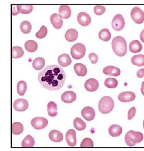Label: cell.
<instances>
[{
    "label": "cell",
    "mask_w": 144,
    "mask_h": 151,
    "mask_svg": "<svg viewBox=\"0 0 144 151\" xmlns=\"http://www.w3.org/2000/svg\"><path fill=\"white\" fill-rule=\"evenodd\" d=\"M66 79L64 70L56 65L47 67L38 75V80L40 85L50 91L59 90L62 88Z\"/></svg>",
    "instance_id": "cell-1"
},
{
    "label": "cell",
    "mask_w": 144,
    "mask_h": 151,
    "mask_svg": "<svg viewBox=\"0 0 144 151\" xmlns=\"http://www.w3.org/2000/svg\"><path fill=\"white\" fill-rule=\"evenodd\" d=\"M111 45L114 52L118 56H124L127 52L126 41L122 36H118L114 38Z\"/></svg>",
    "instance_id": "cell-2"
},
{
    "label": "cell",
    "mask_w": 144,
    "mask_h": 151,
    "mask_svg": "<svg viewBox=\"0 0 144 151\" xmlns=\"http://www.w3.org/2000/svg\"><path fill=\"white\" fill-rule=\"evenodd\" d=\"M114 103L112 98L109 96H104L99 102V111L103 114H108L113 109Z\"/></svg>",
    "instance_id": "cell-3"
},
{
    "label": "cell",
    "mask_w": 144,
    "mask_h": 151,
    "mask_svg": "<svg viewBox=\"0 0 144 151\" xmlns=\"http://www.w3.org/2000/svg\"><path fill=\"white\" fill-rule=\"evenodd\" d=\"M143 139V135L142 133L131 130L126 133L125 140L127 145L133 147L137 143L142 142Z\"/></svg>",
    "instance_id": "cell-4"
},
{
    "label": "cell",
    "mask_w": 144,
    "mask_h": 151,
    "mask_svg": "<svg viewBox=\"0 0 144 151\" xmlns=\"http://www.w3.org/2000/svg\"><path fill=\"white\" fill-rule=\"evenodd\" d=\"M86 49L84 44L77 43L71 49L70 52L73 58L76 60L81 59L85 56Z\"/></svg>",
    "instance_id": "cell-5"
},
{
    "label": "cell",
    "mask_w": 144,
    "mask_h": 151,
    "mask_svg": "<svg viewBox=\"0 0 144 151\" xmlns=\"http://www.w3.org/2000/svg\"><path fill=\"white\" fill-rule=\"evenodd\" d=\"M131 17L137 24H141L144 21V12L138 7H135L131 12Z\"/></svg>",
    "instance_id": "cell-6"
},
{
    "label": "cell",
    "mask_w": 144,
    "mask_h": 151,
    "mask_svg": "<svg viewBox=\"0 0 144 151\" xmlns=\"http://www.w3.org/2000/svg\"><path fill=\"white\" fill-rule=\"evenodd\" d=\"M112 27L115 31H120L124 28L125 21L124 17L120 14H117L115 16L112 22Z\"/></svg>",
    "instance_id": "cell-7"
},
{
    "label": "cell",
    "mask_w": 144,
    "mask_h": 151,
    "mask_svg": "<svg viewBox=\"0 0 144 151\" xmlns=\"http://www.w3.org/2000/svg\"><path fill=\"white\" fill-rule=\"evenodd\" d=\"M48 124V121L43 117H36L33 118L31 121V125L34 129L40 130L44 129Z\"/></svg>",
    "instance_id": "cell-8"
},
{
    "label": "cell",
    "mask_w": 144,
    "mask_h": 151,
    "mask_svg": "<svg viewBox=\"0 0 144 151\" xmlns=\"http://www.w3.org/2000/svg\"><path fill=\"white\" fill-rule=\"evenodd\" d=\"M29 107V103L25 99H19L16 100L13 104V107L16 111L19 112L25 111Z\"/></svg>",
    "instance_id": "cell-9"
},
{
    "label": "cell",
    "mask_w": 144,
    "mask_h": 151,
    "mask_svg": "<svg viewBox=\"0 0 144 151\" xmlns=\"http://www.w3.org/2000/svg\"><path fill=\"white\" fill-rule=\"evenodd\" d=\"M81 115L87 121H91L94 119L96 116V112L94 109L89 106L84 107L81 111Z\"/></svg>",
    "instance_id": "cell-10"
},
{
    "label": "cell",
    "mask_w": 144,
    "mask_h": 151,
    "mask_svg": "<svg viewBox=\"0 0 144 151\" xmlns=\"http://www.w3.org/2000/svg\"><path fill=\"white\" fill-rule=\"evenodd\" d=\"M77 21L81 26L86 27L91 22V18L88 14L84 12L78 13L77 17Z\"/></svg>",
    "instance_id": "cell-11"
},
{
    "label": "cell",
    "mask_w": 144,
    "mask_h": 151,
    "mask_svg": "<svg viewBox=\"0 0 144 151\" xmlns=\"http://www.w3.org/2000/svg\"><path fill=\"white\" fill-rule=\"evenodd\" d=\"M135 93L129 91L122 92L118 96L119 100L123 103L130 102L135 100Z\"/></svg>",
    "instance_id": "cell-12"
},
{
    "label": "cell",
    "mask_w": 144,
    "mask_h": 151,
    "mask_svg": "<svg viewBox=\"0 0 144 151\" xmlns=\"http://www.w3.org/2000/svg\"><path fill=\"white\" fill-rule=\"evenodd\" d=\"M76 132L73 129H70L66 132V141L70 147H74L77 144Z\"/></svg>",
    "instance_id": "cell-13"
},
{
    "label": "cell",
    "mask_w": 144,
    "mask_h": 151,
    "mask_svg": "<svg viewBox=\"0 0 144 151\" xmlns=\"http://www.w3.org/2000/svg\"><path fill=\"white\" fill-rule=\"evenodd\" d=\"M99 87V82L96 79L91 78L85 81V88L88 92H95L98 89Z\"/></svg>",
    "instance_id": "cell-14"
},
{
    "label": "cell",
    "mask_w": 144,
    "mask_h": 151,
    "mask_svg": "<svg viewBox=\"0 0 144 151\" xmlns=\"http://www.w3.org/2000/svg\"><path fill=\"white\" fill-rule=\"evenodd\" d=\"M76 99V94L72 91H66L62 93L61 96L62 100L66 103H73Z\"/></svg>",
    "instance_id": "cell-15"
},
{
    "label": "cell",
    "mask_w": 144,
    "mask_h": 151,
    "mask_svg": "<svg viewBox=\"0 0 144 151\" xmlns=\"http://www.w3.org/2000/svg\"><path fill=\"white\" fill-rule=\"evenodd\" d=\"M50 20L53 27L57 29L61 28L63 24V20L59 14L54 13L50 17Z\"/></svg>",
    "instance_id": "cell-16"
},
{
    "label": "cell",
    "mask_w": 144,
    "mask_h": 151,
    "mask_svg": "<svg viewBox=\"0 0 144 151\" xmlns=\"http://www.w3.org/2000/svg\"><path fill=\"white\" fill-rule=\"evenodd\" d=\"M103 73L106 75L117 77L120 75L121 71L119 68L112 66L106 67L103 69Z\"/></svg>",
    "instance_id": "cell-17"
},
{
    "label": "cell",
    "mask_w": 144,
    "mask_h": 151,
    "mask_svg": "<svg viewBox=\"0 0 144 151\" xmlns=\"http://www.w3.org/2000/svg\"><path fill=\"white\" fill-rule=\"evenodd\" d=\"M58 62L60 65L63 67L69 66L72 63V60L68 54H63L60 55L58 58Z\"/></svg>",
    "instance_id": "cell-18"
},
{
    "label": "cell",
    "mask_w": 144,
    "mask_h": 151,
    "mask_svg": "<svg viewBox=\"0 0 144 151\" xmlns=\"http://www.w3.org/2000/svg\"><path fill=\"white\" fill-rule=\"evenodd\" d=\"M123 129L121 126L117 124H113L108 129L109 133L110 135L113 137H119L121 134Z\"/></svg>",
    "instance_id": "cell-19"
},
{
    "label": "cell",
    "mask_w": 144,
    "mask_h": 151,
    "mask_svg": "<svg viewBox=\"0 0 144 151\" xmlns=\"http://www.w3.org/2000/svg\"><path fill=\"white\" fill-rule=\"evenodd\" d=\"M50 139L54 142H60L63 140V136L61 132L57 130H53L49 134Z\"/></svg>",
    "instance_id": "cell-20"
},
{
    "label": "cell",
    "mask_w": 144,
    "mask_h": 151,
    "mask_svg": "<svg viewBox=\"0 0 144 151\" xmlns=\"http://www.w3.org/2000/svg\"><path fill=\"white\" fill-rule=\"evenodd\" d=\"M75 72L77 76L84 77L87 73V69L85 65L81 63H76L74 65Z\"/></svg>",
    "instance_id": "cell-21"
},
{
    "label": "cell",
    "mask_w": 144,
    "mask_h": 151,
    "mask_svg": "<svg viewBox=\"0 0 144 151\" xmlns=\"http://www.w3.org/2000/svg\"><path fill=\"white\" fill-rule=\"evenodd\" d=\"M78 32L76 30L72 28L66 31L65 37L66 40L72 42L76 40L78 38Z\"/></svg>",
    "instance_id": "cell-22"
},
{
    "label": "cell",
    "mask_w": 144,
    "mask_h": 151,
    "mask_svg": "<svg viewBox=\"0 0 144 151\" xmlns=\"http://www.w3.org/2000/svg\"><path fill=\"white\" fill-rule=\"evenodd\" d=\"M59 13L62 18L68 19L71 15V10L68 5H62L60 7Z\"/></svg>",
    "instance_id": "cell-23"
},
{
    "label": "cell",
    "mask_w": 144,
    "mask_h": 151,
    "mask_svg": "<svg viewBox=\"0 0 144 151\" xmlns=\"http://www.w3.org/2000/svg\"><path fill=\"white\" fill-rule=\"evenodd\" d=\"M142 45L138 40L132 41L129 45L130 51L134 53L140 52L142 51Z\"/></svg>",
    "instance_id": "cell-24"
},
{
    "label": "cell",
    "mask_w": 144,
    "mask_h": 151,
    "mask_svg": "<svg viewBox=\"0 0 144 151\" xmlns=\"http://www.w3.org/2000/svg\"><path fill=\"white\" fill-rule=\"evenodd\" d=\"M45 61L44 58L39 57L35 58L32 62V67L35 70H42L45 65Z\"/></svg>",
    "instance_id": "cell-25"
},
{
    "label": "cell",
    "mask_w": 144,
    "mask_h": 151,
    "mask_svg": "<svg viewBox=\"0 0 144 151\" xmlns=\"http://www.w3.org/2000/svg\"><path fill=\"white\" fill-rule=\"evenodd\" d=\"M47 107L48 112L50 116L54 117L56 116L58 114V109L56 103L53 101L50 102L47 104Z\"/></svg>",
    "instance_id": "cell-26"
},
{
    "label": "cell",
    "mask_w": 144,
    "mask_h": 151,
    "mask_svg": "<svg viewBox=\"0 0 144 151\" xmlns=\"http://www.w3.org/2000/svg\"><path fill=\"white\" fill-rule=\"evenodd\" d=\"M25 47L26 50L29 52H34L37 50L38 45L35 41L29 40L26 42Z\"/></svg>",
    "instance_id": "cell-27"
},
{
    "label": "cell",
    "mask_w": 144,
    "mask_h": 151,
    "mask_svg": "<svg viewBox=\"0 0 144 151\" xmlns=\"http://www.w3.org/2000/svg\"><path fill=\"white\" fill-rule=\"evenodd\" d=\"M132 63L137 66H144V55L138 54L134 56L131 58Z\"/></svg>",
    "instance_id": "cell-28"
},
{
    "label": "cell",
    "mask_w": 144,
    "mask_h": 151,
    "mask_svg": "<svg viewBox=\"0 0 144 151\" xmlns=\"http://www.w3.org/2000/svg\"><path fill=\"white\" fill-rule=\"evenodd\" d=\"M24 126L20 122H15L12 125V132L14 135H19L24 131Z\"/></svg>",
    "instance_id": "cell-29"
},
{
    "label": "cell",
    "mask_w": 144,
    "mask_h": 151,
    "mask_svg": "<svg viewBox=\"0 0 144 151\" xmlns=\"http://www.w3.org/2000/svg\"><path fill=\"white\" fill-rule=\"evenodd\" d=\"M99 39L104 42H108L110 40L111 35L108 29L104 28L100 30L99 34Z\"/></svg>",
    "instance_id": "cell-30"
},
{
    "label": "cell",
    "mask_w": 144,
    "mask_h": 151,
    "mask_svg": "<svg viewBox=\"0 0 144 151\" xmlns=\"http://www.w3.org/2000/svg\"><path fill=\"white\" fill-rule=\"evenodd\" d=\"M73 124L75 128L78 131L85 130L86 126L85 122L79 118H76L74 119Z\"/></svg>",
    "instance_id": "cell-31"
},
{
    "label": "cell",
    "mask_w": 144,
    "mask_h": 151,
    "mask_svg": "<svg viewBox=\"0 0 144 151\" xmlns=\"http://www.w3.org/2000/svg\"><path fill=\"white\" fill-rule=\"evenodd\" d=\"M24 51L21 47L15 46L12 48V57L13 58H19L22 57Z\"/></svg>",
    "instance_id": "cell-32"
},
{
    "label": "cell",
    "mask_w": 144,
    "mask_h": 151,
    "mask_svg": "<svg viewBox=\"0 0 144 151\" xmlns=\"http://www.w3.org/2000/svg\"><path fill=\"white\" fill-rule=\"evenodd\" d=\"M27 89L26 83L23 80L19 81L17 86V93L20 96H23L25 95Z\"/></svg>",
    "instance_id": "cell-33"
},
{
    "label": "cell",
    "mask_w": 144,
    "mask_h": 151,
    "mask_svg": "<svg viewBox=\"0 0 144 151\" xmlns=\"http://www.w3.org/2000/svg\"><path fill=\"white\" fill-rule=\"evenodd\" d=\"M19 13L25 14L31 13L33 9L32 5H17Z\"/></svg>",
    "instance_id": "cell-34"
},
{
    "label": "cell",
    "mask_w": 144,
    "mask_h": 151,
    "mask_svg": "<svg viewBox=\"0 0 144 151\" xmlns=\"http://www.w3.org/2000/svg\"><path fill=\"white\" fill-rule=\"evenodd\" d=\"M20 30L24 34H29L32 30V25L30 22L25 20L21 23L20 25Z\"/></svg>",
    "instance_id": "cell-35"
},
{
    "label": "cell",
    "mask_w": 144,
    "mask_h": 151,
    "mask_svg": "<svg viewBox=\"0 0 144 151\" xmlns=\"http://www.w3.org/2000/svg\"><path fill=\"white\" fill-rule=\"evenodd\" d=\"M104 85L109 89H115L118 85V82L116 79L113 78H108L104 81Z\"/></svg>",
    "instance_id": "cell-36"
},
{
    "label": "cell",
    "mask_w": 144,
    "mask_h": 151,
    "mask_svg": "<svg viewBox=\"0 0 144 151\" xmlns=\"http://www.w3.org/2000/svg\"><path fill=\"white\" fill-rule=\"evenodd\" d=\"M35 144V141L33 137L30 135H28L23 140L21 145L23 147H32Z\"/></svg>",
    "instance_id": "cell-37"
},
{
    "label": "cell",
    "mask_w": 144,
    "mask_h": 151,
    "mask_svg": "<svg viewBox=\"0 0 144 151\" xmlns=\"http://www.w3.org/2000/svg\"><path fill=\"white\" fill-rule=\"evenodd\" d=\"M47 28L44 25L42 26L40 30L36 33V36L38 39H43L47 36Z\"/></svg>",
    "instance_id": "cell-38"
},
{
    "label": "cell",
    "mask_w": 144,
    "mask_h": 151,
    "mask_svg": "<svg viewBox=\"0 0 144 151\" xmlns=\"http://www.w3.org/2000/svg\"><path fill=\"white\" fill-rule=\"evenodd\" d=\"M106 10L105 7L102 5H97L94 9V13L98 16H100L103 14Z\"/></svg>",
    "instance_id": "cell-39"
},
{
    "label": "cell",
    "mask_w": 144,
    "mask_h": 151,
    "mask_svg": "<svg viewBox=\"0 0 144 151\" xmlns=\"http://www.w3.org/2000/svg\"><path fill=\"white\" fill-rule=\"evenodd\" d=\"M81 147H93L94 143L93 141L90 138H86L84 139L81 142Z\"/></svg>",
    "instance_id": "cell-40"
},
{
    "label": "cell",
    "mask_w": 144,
    "mask_h": 151,
    "mask_svg": "<svg viewBox=\"0 0 144 151\" xmlns=\"http://www.w3.org/2000/svg\"><path fill=\"white\" fill-rule=\"evenodd\" d=\"M88 57H89V59L90 60L91 62L93 64H95L98 61V57L97 54L94 53L89 54Z\"/></svg>",
    "instance_id": "cell-41"
},
{
    "label": "cell",
    "mask_w": 144,
    "mask_h": 151,
    "mask_svg": "<svg viewBox=\"0 0 144 151\" xmlns=\"http://www.w3.org/2000/svg\"><path fill=\"white\" fill-rule=\"evenodd\" d=\"M136 110L135 107H132L129 110L128 113V119L129 120H131L135 116L136 114Z\"/></svg>",
    "instance_id": "cell-42"
},
{
    "label": "cell",
    "mask_w": 144,
    "mask_h": 151,
    "mask_svg": "<svg viewBox=\"0 0 144 151\" xmlns=\"http://www.w3.org/2000/svg\"><path fill=\"white\" fill-rule=\"evenodd\" d=\"M12 14L13 15L16 16L19 13L18 12L17 5H12Z\"/></svg>",
    "instance_id": "cell-43"
},
{
    "label": "cell",
    "mask_w": 144,
    "mask_h": 151,
    "mask_svg": "<svg viewBox=\"0 0 144 151\" xmlns=\"http://www.w3.org/2000/svg\"><path fill=\"white\" fill-rule=\"evenodd\" d=\"M137 77L139 78H142L144 77V69L142 68L138 70L137 73Z\"/></svg>",
    "instance_id": "cell-44"
},
{
    "label": "cell",
    "mask_w": 144,
    "mask_h": 151,
    "mask_svg": "<svg viewBox=\"0 0 144 151\" xmlns=\"http://www.w3.org/2000/svg\"><path fill=\"white\" fill-rule=\"evenodd\" d=\"M140 39L144 43V29L141 32L140 35Z\"/></svg>",
    "instance_id": "cell-45"
},
{
    "label": "cell",
    "mask_w": 144,
    "mask_h": 151,
    "mask_svg": "<svg viewBox=\"0 0 144 151\" xmlns=\"http://www.w3.org/2000/svg\"><path fill=\"white\" fill-rule=\"evenodd\" d=\"M141 92L144 96V81L142 83V87H141Z\"/></svg>",
    "instance_id": "cell-46"
},
{
    "label": "cell",
    "mask_w": 144,
    "mask_h": 151,
    "mask_svg": "<svg viewBox=\"0 0 144 151\" xmlns=\"http://www.w3.org/2000/svg\"><path fill=\"white\" fill-rule=\"evenodd\" d=\"M143 127H144V120L143 121Z\"/></svg>",
    "instance_id": "cell-47"
}]
</instances>
